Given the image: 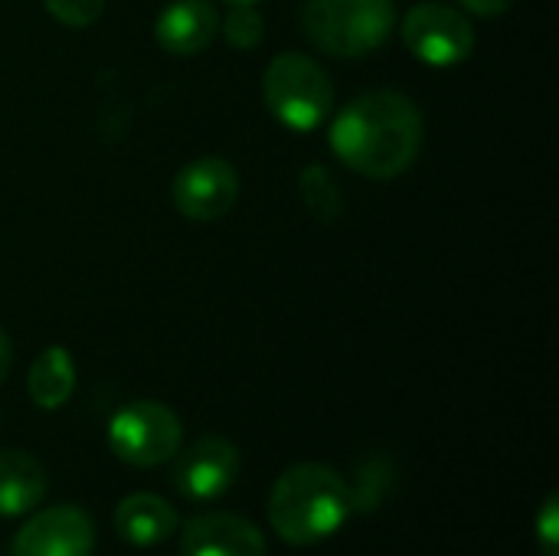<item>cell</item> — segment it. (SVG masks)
Segmentation results:
<instances>
[{
	"label": "cell",
	"mask_w": 559,
	"mask_h": 556,
	"mask_svg": "<svg viewBox=\"0 0 559 556\" xmlns=\"http://www.w3.org/2000/svg\"><path fill=\"white\" fill-rule=\"evenodd\" d=\"M331 147L350 170L370 180H393L419 157L423 115L400 92H364L334 118Z\"/></svg>",
	"instance_id": "6da1fadb"
},
{
	"label": "cell",
	"mask_w": 559,
	"mask_h": 556,
	"mask_svg": "<svg viewBox=\"0 0 559 556\" xmlns=\"http://www.w3.org/2000/svg\"><path fill=\"white\" fill-rule=\"evenodd\" d=\"M350 485L321 462H298L278 475L269 495L272 531L288 547H314L334 537L350 518Z\"/></svg>",
	"instance_id": "7a4b0ae2"
},
{
	"label": "cell",
	"mask_w": 559,
	"mask_h": 556,
	"mask_svg": "<svg viewBox=\"0 0 559 556\" xmlns=\"http://www.w3.org/2000/svg\"><path fill=\"white\" fill-rule=\"evenodd\" d=\"M305 36L328 56L360 59L386 43L396 26L393 0H305Z\"/></svg>",
	"instance_id": "3957f363"
},
{
	"label": "cell",
	"mask_w": 559,
	"mask_h": 556,
	"mask_svg": "<svg viewBox=\"0 0 559 556\" xmlns=\"http://www.w3.org/2000/svg\"><path fill=\"white\" fill-rule=\"evenodd\" d=\"M262 95L269 111L292 131L318 128L334 105L328 72L311 56L301 52H282L269 62Z\"/></svg>",
	"instance_id": "277c9868"
},
{
	"label": "cell",
	"mask_w": 559,
	"mask_h": 556,
	"mask_svg": "<svg viewBox=\"0 0 559 556\" xmlns=\"http://www.w3.org/2000/svg\"><path fill=\"white\" fill-rule=\"evenodd\" d=\"M108 446L131 469H157L180 452L183 423L164 403L134 400L108 419Z\"/></svg>",
	"instance_id": "5b68a950"
},
{
	"label": "cell",
	"mask_w": 559,
	"mask_h": 556,
	"mask_svg": "<svg viewBox=\"0 0 559 556\" xmlns=\"http://www.w3.org/2000/svg\"><path fill=\"white\" fill-rule=\"evenodd\" d=\"M400 33H403L406 49L419 62L439 66V69L465 62L475 49V26L468 23V16L439 0L416 3L403 16Z\"/></svg>",
	"instance_id": "8992f818"
},
{
	"label": "cell",
	"mask_w": 559,
	"mask_h": 556,
	"mask_svg": "<svg viewBox=\"0 0 559 556\" xmlns=\"http://www.w3.org/2000/svg\"><path fill=\"white\" fill-rule=\"evenodd\" d=\"M95 521L75 505H56L33 514L13 537L10 556H92Z\"/></svg>",
	"instance_id": "52a82bcc"
},
{
	"label": "cell",
	"mask_w": 559,
	"mask_h": 556,
	"mask_svg": "<svg viewBox=\"0 0 559 556\" xmlns=\"http://www.w3.org/2000/svg\"><path fill=\"white\" fill-rule=\"evenodd\" d=\"M170 197L187 220L210 223L233 210L239 197V174L223 157H197L174 177Z\"/></svg>",
	"instance_id": "ba28073f"
},
{
	"label": "cell",
	"mask_w": 559,
	"mask_h": 556,
	"mask_svg": "<svg viewBox=\"0 0 559 556\" xmlns=\"http://www.w3.org/2000/svg\"><path fill=\"white\" fill-rule=\"evenodd\" d=\"M174 459V488L187 501H216L239 478V449L223 436H203Z\"/></svg>",
	"instance_id": "9c48e42d"
},
{
	"label": "cell",
	"mask_w": 559,
	"mask_h": 556,
	"mask_svg": "<svg viewBox=\"0 0 559 556\" xmlns=\"http://www.w3.org/2000/svg\"><path fill=\"white\" fill-rule=\"evenodd\" d=\"M180 556H269L265 534L229 511L197 514L180 531Z\"/></svg>",
	"instance_id": "30bf717a"
},
{
	"label": "cell",
	"mask_w": 559,
	"mask_h": 556,
	"mask_svg": "<svg viewBox=\"0 0 559 556\" xmlns=\"http://www.w3.org/2000/svg\"><path fill=\"white\" fill-rule=\"evenodd\" d=\"M219 29V13L210 0H174L157 16V43L170 56L203 52Z\"/></svg>",
	"instance_id": "8fae6325"
},
{
	"label": "cell",
	"mask_w": 559,
	"mask_h": 556,
	"mask_svg": "<svg viewBox=\"0 0 559 556\" xmlns=\"http://www.w3.org/2000/svg\"><path fill=\"white\" fill-rule=\"evenodd\" d=\"M177 511L157 495H128L115 508V531L131 547H157L177 531Z\"/></svg>",
	"instance_id": "7c38bea8"
},
{
	"label": "cell",
	"mask_w": 559,
	"mask_h": 556,
	"mask_svg": "<svg viewBox=\"0 0 559 556\" xmlns=\"http://www.w3.org/2000/svg\"><path fill=\"white\" fill-rule=\"evenodd\" d=\"M46 495V469L36 456L20 449H0V518L29 514Z\"/></svg>",
	"instance_id": "4fadbf2b"
},
{
	"label": "cell",
	"mask_w": 559,
	"mask_h": 556,
	"mask_svg": "<svg viewBox=\"0 0 559 556\" xmlns=\"http://www.w3.org/2000/svg\"><path fill=\"white\" fill-rule=\"evenodd\" d=\"M75 390V364L66 347H46L26 377V393L39 410H59Z\"/></svg>",
	"instance_id": "5bb4252c"
},
{
	"label": "cell",
	"mask_w": 559,
	"mask_h": 556,
	"mask_svg": "<svg viewBox=\"0 0 559 556\" xmlns=\"http://www.w3.org/2000/svg\"><path fill=\"white\" fill-rule=\"evenodd\" d=\"M298 190H301L305 206L318 220H334L341 213V187H337V180L321 164H311V167L301 170Z\"/></svg>",
	"instance_id": "9a60e30c"
},
{
	"label": "cell",
	"mask_w": 559,
	"mask_h": 556,
	"mask_svg": "<svg viewBox=\"0 0 559 556\" xmlns=\"http://www.w3.org/2000/svg\"><path fill=\"white\" fill-rule=\"evenodd\" d=\"M390 488H393V469L383 459H367L357 472V482L350 485V505L357 511H373Z\"/></svg>",
	"instance_id": "2e32d148"
},
{
	"label": "cell",
	"mask_w": 559,
	"mask_h": 556,
	"mask_svg": "<svg viewBox=\"0 0 559 556\" xmlns=\"http://www.w3.org/2000/svg\"><path fill=\"white\" fill-rule=\"evenodd\" d=\"M265 33V20L252 3H233V10L223 20V36L236 49H252Z\"/></svg>",
	"instance_id": "e0dca14e"
},
{
	"label": "cell",
	"mask_w": 559,
	"mask_h": 556,
	"mask_svg": "<svg viewBox=\"0 0 559 556\" xmlns=\"http://www.w3.org/2000/svg\"><path fill=\"white\" fill-rule=\"evenodd\" d=\"M43 3L59 23H66L72 29L92 26L105 10V0H43Z\"/></svg>",
	"instance_id": "ac0fdd59"
},
{
	"label": "cell",
	"mask_w": 559,
	"mask_h": 556,
	"mask_svg": "<svg viewBox=\"0 0 559 556\" xmlns=\"http://www.w3.org/2000/svg\"><path fill=\"white\" fill-rule=\"evenodd\" d=\"M537 544L544 556H559V495L550 492L547 501L537 511V524H534Z\"/></svg>",
	"instance_id": "d6986e66"
},
{
	"label": "cell",
	"mask_w": 559,
	"mask_h": 556,
	"mask_svg": "<svg viewBox=\"0 0 559 556\" xmlns=\"http://www.w3.org/2000/svg\"><path fill=\"white\" fill-rule=\"evenodd\" d=\"M465 10H472V13H478V16H498V13H504L514 0H459Z\"/></svg>",
	"instance_id": "ffe728a7"
},
{
	"label": "cell",
	"mask_w": 559,
	"mask_h": 556,
	"mask_svg": "<svg viewBox=\"0 0 559 556\" xmlns=\"http://www.w3.org/2000/svg\"><path fill=\"white\" fill-rule=\"evenodd\" d=\"M10 364H13V347H10V338L0 331V383L10 374Z\"/></svg>",
	"instance_id": "44dd1931"
},
{
	"label": "cell",
	"mask_w": 559,
	"mask_h": 556,
	"mask_svg": "<svg viewBox=\"0 0 559 556\" xmlns=\"http://www.w3.org/2000/svg\"><path fill=\"white\" fill-rule=\"evenodd\" d=\"M226 3H255V0H226Z\"/></svg>",
	"instance_id": "7402d4cb"
}]
</instances>
